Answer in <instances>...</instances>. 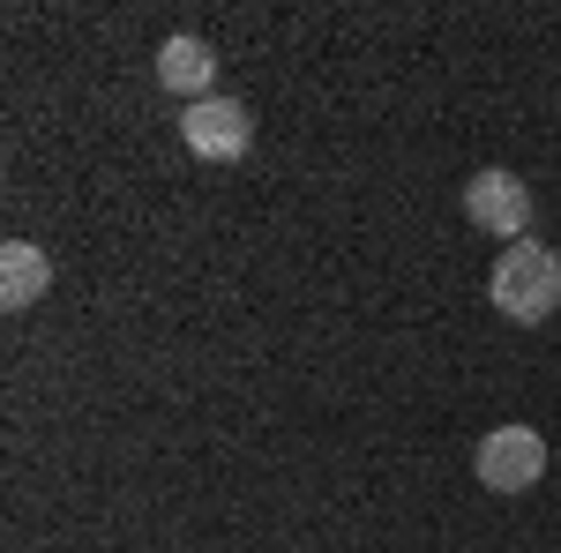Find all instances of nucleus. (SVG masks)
<instances>
[{
    "label": "nucleus",
    "instance_id": "1",
    "mask_svg": "<svg viewBox=\"0 0 561 553\" xmlns=\"http://www.w3.org/2000/svg\"><path fill=\"white\" fill-rule=\"evenodd\" d=\"M486 299H494L510 322H524V330L554 322V314H561V255H554V247H539V240L502 247L494 277H486Z\"/></svg>",
    "mask_w": 561,
    "mask_h": 553
},
{
    "label": "nucleus",
    "instance_id": "2",
    "mask_svg": "<svg viewBox=\"0 0 561 553\" xmlns=\"http://www.w3.org/2000/svg\"><path fill=\"white\" fill-rule=\"evenodd\" d=\"M472 471H479L486 494H531V486L547 479V441H539V426H494V434H479Z\"/></svg>",
    "mask_w": 561,
    "mask_h": 553
},
{
    "label": "nucleus",
    "instance_id": "3",
    "mask_svg": "<svg viewBox=\"0 0 561 553\" xmlns=\"http://www.w3.org/2000/svg\"><path fill=\"white\" fill-rule=\"evenodd\" d=\"M180 142L203 158V165H240L255 150V113L240 97H203L180 113Z\"/></svg>",
    "mask_w": 561,
    "mask_h": 553
},
{
    "label": "nucleus",
    "instance_id": "4",
    "mask_svg": "<svg viewBox=\"0 0 561 553\" xmlns=\"http://www.w3.org/2000/svg\"><path fill=\"white\" fill-rule=\"evenodd\" d=\"M465 217H472L479 232H494V240H510V247H517L524 232H531V187H524L517 172L486 165V172L465 180Z\"/></svg>",
    "mask_w": 561,
    "mask_h": 553
},
{
    "label": "nucleus",
    "instance_id": "5",
    "mask_svg": "<svg viewBox=\"0 0 561 553\" xmlns=\"http://www.w3.org/2000/svg\"><path fill=\"white\" fill-rule=\"evenodd\" d=\"M158 83L173 90V97H187V105L217 97V45L195 38V31H173V38L158 45Z\"/></svg>",
    "mask_w": 561,
    "mask_h": 553
},
{
    "label": "nucleus",
    "instance_id": "6",
    "mask_svg": "<svg viewBox=\"0 0 561 553\" xmlns=\"http://www.w3.org/2000/svg\"><path fill=\"white\" fill-rule=\"evenodd\" d=\"M45 285H53V262H45V247L38 240H8L0 247V307H38L45 299Z\"/></svg>",
    "mask_w": 561,
    "mask_h": 553
}]
</instances>
